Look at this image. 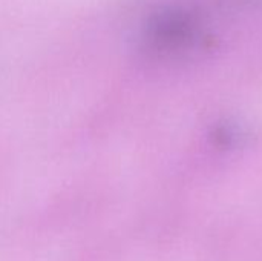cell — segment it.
<instances>
[{
  "label": "cell",
  "instance_id": "1",
  "mask_svg": "<svg viewBox=\"0 0 262 261\" xmlns=\"http://www.w3.org/2000/svg\"><path fill=\"white\" fill-rule=\"evenodd\" d=\"M203 37L204 25L201 17L187 8L170 9L157 15L147 32L150 48L169 55L193 51L200 46Z\"/></svg>",
  "mask_w": 262,
  "mask_h": 261
}]
</instances>
